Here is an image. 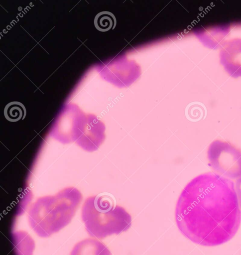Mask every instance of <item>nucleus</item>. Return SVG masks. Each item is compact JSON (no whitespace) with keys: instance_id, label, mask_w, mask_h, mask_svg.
Returning a JSON list of instances; mask_svg holds the SVG:
<instances>
[{"instance_id":"nucleus-5","label":"nucleus","mask_w":241,"mask_h":255,"mask_svg":"<svg viewBox=\"0 0 241 255\" xmlns=\"http://www.w3.org/2000/svg\"><path fill=\"white\" fill-rule=\"evenodd\" d=\"M70 255H112L109 248L96 239H86L77 243Z\"/></svg>"},{"instance_id":"nucleus-1","label":"nucleus","mask_w":241,"mask_h":255,"mask_svg":"<svg viewBox=\"0 0 241 255\" xmlns=\"http://www.w3.org/2000/svg\"><path fill=\"white\" fill-rule=\"evenodd\" d=\"M175 220L180 232L196 244L213 247L228 242L241 223L234 182L215 172L195 177L178 199Z\"/></svg>"},{"instance_id":"nucleus-2","label":"nucleus","mask_w":241,"mask_h":255,"mask_svg":"<svg viewBox=\"0 0 241 255\" xmlns=\"http://www.w3.org/2000/svg\"><path fill=\"white\" fill-rule=\"evenodd\" d=\"M82 220L88 235L98 239L119 235L131 225V217L125 209L105 196L87 203L82 210Z\"/></svg>"},{"instance_id":"nucleus-7","label":"nucleus","mask_w":241,"mask_h":255,"mask_svg":"<svg viewBox=\"0 0 241 255\" xmlns=\"http://www.w3.org/2000/svg\"><path fill=\"white\" fill-rule=\"evenodd\" d=\"M26 114L24 106L19 102H11L7 104L4 109L5 119L11 122H16L23 120Z\"/></svg>"},{"instance_id":"nucleus-6","label":"nucleus","mask_w":241,"mask_h":255,"mask_svg":"<svg viewBox=\"0 0 241 255\" xmlns=\"http://www.w3.org/2000/svg\"><path fill=\"white\" fill-rule=\"evenodd\" d=\"M117 20L114 14L108 11L98 13L94 19V25L96 29L102 32L114 29Z\"/></svg>"},{"instance_id":"nucleus-3","label":"nucleus","mask_w":241,"mask_h":255,"mask_svg":"<svg viewBox=\"0 0 241 255\" xmlns=\"http://www.w3.org/2000/svg\"><path fill=\"white\" fill-rule=\"evenodd\" d=\"M75 209L68 206L51 204L50 207L36 205L28 214L30 228L41 238H48L68 225Z\"/></svg>"},{"instance_id":"nucleus-8","label":"nucleus","mask_w":241,"mask_h":255,"mask_svg":"<svg viewBox=\"0 0 241 255\" xmlns=\"http://www.w3.org/2000/svg\"><path fill=\"white\" fill-rule=\"evenodd\" d=\"M235 188L239 201V205L241 209V177L236 179Z\"/></svg>"},{"instance_id":"nucleus-4","label":"nucleus","mask_w":241,"mask_h":255,"mask_svg":"<svg viewBox=\"0 0 241 255\" xmlns=\"http://www.w3.org/2000/svg\"><path fill=\"white\" fill-rule=\"evenodd\" d=\"M209 166L215 173L231 180L241 177V150L229 142L216 139L207 150Z\"/></svg>"}]
</instances>
